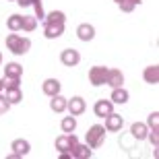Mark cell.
<instances>
[{
  "instance_id": "27",
  "label": "cell",
  "mask_w": 159,
  "mask_h": 159,
  "mask_svg": "<svg viewBox=\"0 0 159 159\" xmlns=\"http://www.w3.org/2000/svg\"><path fill=\"white\" fill-rule=\"evenodd\" d=\"M21 85V79H11V77H4V89H17Z\"/></svg>"
},
{
  "instance_id": "13",
  "label": "cell",
  "mask_w": 159,
  "mask_h": 159,
  "mask_svg": "<svg viewBox=\"0 0 159 159\" xmlns=\"http://www.w3.org/2000/svg\"><path fill=\"white\" fill-rule=\"evenodd\" d=\"M64 33V25H56V23H43V35L48 39H56Z\"/></svg>"
},
{
  "instance_id": "21",
  "label": "cell",
  "mask_w": 159,
  "mask_h": 159,
  "mask_svg": "<svg viewBox=\"0 0 159 159\" xmlns=\"http://www.w3.org/2000/svg\"><path fill=\"white\" fill-rule=\"evenodd\" d=\"M114 2H116V4L120 6V11H124V12H132L136 4H141V0H114Z\"/></svg>"
},
{
  "instance_id": "11",
  "label": "cell",
  "mask_w": 159,
  "mask_h": 159,
  "mask_svg": "<svg viewBox=\"0 0 159 159\" xmlns=\"http://www.w3.org/2000/svg\"><path fill=\"white\" fill-rule=\"evenodd\" d=\"M70 157H75V159H89L91 157V155H93V151H91V147H89L87 143H85V145H75V147L70 149Z\"/></svg>"
},
{
  "instance_id": "28",
  "label": "cell",
  "mask_w": 159,
  "mask_h": 159,
  "mask_svg": "<svg viewBox=\"0 0 159 159\" xmlns=\"http://www.w3.org/2000/svg\"><path fill=\"white\" fill-rule=\"evenodd\" d=\"M147 136H149V141H151V145L157 149V145H159V128H153L151 132H147Z\"/></svg>"
},
{
  "instance_id": "5",
  "label": "cell",
  "mask_w": 159,
  "mask_h": 159,
  "mask_svg": "<svg viewBox=\"0 0 159 159\" xmlns=\"http://www.w3.org/2000/svg\"><path fill=\"white\" fill-rule=\"evenodd\" d=\"M124 126V118L120 116V114H107L106 116V130H110V132H120V128Z\"/></svg>"
},
{
  "instance_id": "24",
  "label": "cell",
  "mask_w": 159,
  "mask_h": 159,
  "mask_svg": "<svg viewBox=\"0 0 159 159\" xmlns=\"http://www.w3.org/2000/svg\"><path fill=\"white\" fill-rule=\"evenodd\" d=\"M60 128H62V132H64V134H70V132H75V128H77V120L68 116V118H64V120H62Z\"/></svg>"
},
{
  "instance_id": "26",
  "label": "cell",
  "mask_w": 159,
  "mask_h": 159,
  "mask_svg": "<svg viewBox=\"0 0 159 159\" xmlns=\"http://www.w3.org/2000/svg\"><path fill=\"white\" fill-rule=\"evenodd\" d=\"M33 8H35V19L37 21H43V8H41V0H33Z\"/></svg>"
},
{
  "instance_id": "20",
  "label": "cell",
  "mask_w": 159,
  "mask_h": 159,
  "mask_svg": "<svg viewBox=\"0 0 159 159\" xmlns=\"http://www.w3.org/2000/svg\"><path fill=\"white\" fill-rule=\"evenodd\" d=\"M66 21V15L62 11H52L50 15L43 17V23H56V25H64Z\"/></svg>"
},
{
  "instance_id": "23",
  "label": "cell",
  "mask_w": 159,
  "mask_h": 159,
  "mask_svg": "<svg viewBox=\"0 0 159 159\" xmlns=\"http://www.w3.org/2000/svg\"><path fill=\"white\" fill-rule=\"evenodd\" d=\"M21 15H11V17L6 19V27H8V29L11 31H15V33H17V31H21Z\"/></svg>"
},
{
  "instance_id": "17",
  "label": "cell",
  "mask_w": 159,
  "mask_h": 159,
  "mask_svg": "<svg viewBox=\"0 0 159 159\" xmlns=\"http://www.w3.org/2000/svg\"><path fill=\"white\" fill-rule=\"evenodd\" d=\"M23 75V66L17 64V62H8L4 66V77H11V79H21Z\"/></svg>"
},
{
  "instance_id": "3",
  "label": "cell",
  "mask_w": 159,
  "mask_h": 159,
  "mask_svg": "<svg viewBox=\"0 0 159 159\" xmlns=\"http://www.w3.org/2000/svg\"><path fill=\"white\" fill-rule=\"evenodd\" d=\"M77 136L72 134H62V136H58L56 139V151H60V153H70V149L77 145Z\"/></svg>"
},
{
  "instance_id": "22",
  "label": "cell",
  "mask_w": 159,
  "mask_h": 159,
  "mask_svg": "<svg viewBox=\"0 0 159 159\" xmlns=\"http://www.w3.org/2000/svg\"><path fill=\"white\" fill-rule=\"evenodd\" d=\"M6 99L11 101V106L12 103H21L23 101V93H21V89H6Z\"/></svg>"
},
{
  "instance_id": "16",
  "label": "cell",
  "mask_w": 159,
  "mask_h": 159,
  "mask_svg": "<svg viewBox=\"0 0 159 159\" xmlns=\"http://www.w3.org/2000/svg\"><path fill=\"white\" fill-rule=\"evenodd\" d=\"M143 77H145V81H147L149 85H157V83H159V66L157 64L147 66L145 72H143Z\"/></svg>"
},
{
  "instance_id": "29",
  "label": "cell",
  "mask_w": 159,
  "mask_h": 159,
  "mask_svg": "<svg viewBox=\"0 0 159 159\" xmlns=\"http://www.w3.org/2000/svg\"><path fill=\"white\" fill-rule=\"evenodd\" d=\"M8 110H11V101L6 99V97H2V95H0V116H4Z\"/></svg>"
},
{
  "instance_id": "8",
  "label": "cell",
  "mask_w": 159,
  "mask_h": 159,
  "mask_svg": "<svg viewBox=\"0 0 159 159\" xmlns=\"http://www.w3.org/2000/svg\"><path fill=\"white\" fill-rule=\"evenodd\" d=\"M106 85H110L112 89L122 87V85H124V75L118 70V68H107V79H106Z\"/></svg>"
},
{
  "instance_id": "30",
  "label": "cell",
  "mask_w": 159,
  "mask_h": 159,
  "mask_svg": "<svg viewBox=\"0 0 159 159\" xmlns=\"http://www.w3.org/2000/svg\"><path fill=\"white\" fill-rule=\"evenodd\" d=\"M157 124H159V112H153L151 116H149V120H147V126H151V128H159Z\"/></svg>"
},
{
  "instance_id": "14",
  "label": "cell",
  "mask_w": 159,
  "mask_h": 159,
  "mask_svg": "<svg viewBox=\"0 0 159 159\" xmlns=\"http://www.w3.org/2000/svg\"><path fill=\"white\" fill-rule=\"evenodd\" d=\"M60 89H62V85H60L58 79H46L43 85H41V91L46 95H50V97H52V95H58Z\"/></svg>"
},
{
  "instance_id": "6",
  "label": "cell",
  "mask_w": 159,
  "mask_h": 159,
  "mask_svg": "<svg viewBox=\"0 0 159 159\" xmlns=\"http://www.w3.org/2000/svg\"><path fill=\"white\" fill-rule=\"evenodd\" d=\"M60 60H62L64 66H77L79 62H81V54H79L77 50L68 48V50H64V52L60 54Z\"/></svg>"
},
{
  "instance_id": "18",
  "label": "cell",
  "mask_w": 159,
  "mask_h": 159,
  "mask_svg": "<svg viewBox=\"0 0 159 159\" xmlns=\"http://www.w3.org/2000/svg\"><path fill=\"white\" fill-rule=\"evenodd\" d=\"M147 124H143V122H134L132 126H130V134L134 136L136 141H141V139H145L147 136Z\"/></svg>"
},
{
  "instance_id": "7",
  "label": "cell",
  "mask_w": 159,
  "mask_h": 159,
  "mask_svg": "<svg viewBox=\"0 0 159 159\" xmlns=\"http://www.w3.org/2000/svg\"><path fill=\"white\" fill-rule=\"evenodd\" d=\"M11 149H12V155H15V157H25V155L31 151V145L25 141V139H15Z\"/></svg>"
},
{
  "instance_id": "25",
  "label": "cell",
  "mask_w": 159,
  "mask_h": 159,
  "mask_svg": "<svg viewBox=\"0 0 159 159\" xmlns=\"http://www.w3.org/2000/svg\"><path fill=\"white\" fill-rule=\"evenodd\" d=\"M37 27V19L35 17H23L21 19V29L23 31H33Z\"/></svg>"
},
{
  "instance_id": "19",
  "label": "cell",
  "mask_w": 159,
  "mask_h": 159,
  "mask_svg": "<svg viewBox=\"0 0 159 159\" xmlns=\"http://www.w3.org/2000/svg\"><path fill=\"white\" fill-rule=\"evenodd\" d=\"M112 103H126L128 101V91L124 87H116V89H112Z\"/></svg>"
},
{
  "instance_id": "10",
  "label": "cell",
  "mask_w": 159,
  "mask_h": 159,
  "mask_svg": "<svg viewBox=\"0 0 159 159\" xmlns=\"http://www.w3.org/2000/svg\"><path fill=\"white\" fill-rule=\"evenodd\" d=\"M93 112H95L97 118H106L107 114L114 112V103H112V101H107V99H99V101H95Z\"/></svg>"
},
{
  "instance_id": "1",
  "label": "cell",
  "mask_w": 159,
  "mask_h": 159,
  "mask_svg": "<svg viewBox=\"0 0 159 159\" xmlns=\"http://www.w3.org/2000/svg\"><path fill=\"white\" fill-rule=\"evenodd\" d=\"M6 48L11 50L15 56H23V54L29 52V48H31V41L27 39V37H21L17 35L15 31H12L11 35L6 37Z\"/></svg>"
},
{
  "instance_id": "32",
  "label": "cell",
  "mask_w": 159,
  "mask_h": 159,
  "mask_svg": "<svg viewBox=\"0 0 159 159\" xmlns=\"http://www.w3.org/2000/svg\"><path fill=\"white\" fill-rule=\"evenodd\" d=\"M2 89H4V81L0 79V93H2Z\"/></svg>"
},
{
  "instance_id": "9",
  "label": "cell",
  "mask_w": 159,
  "mask_h": 159,
  "mask_svg": "<svg viewBox=\"0 0 159 159\" xmlns=\"http://www.w3.org/2000/svg\"><path fill=\"white\" fill-rule=\"evenodd\" d=\"M66 110H70V116H81L85 114V99L83 97H70L68 103H66Z\"/></svg>"
},
{
  "instance_id": "33",
  "label": "cell",
  "mask_w": 159,
  "mask_h": 159,
  "mask_svg": "<svg viewBox=\"0 0 159 159\" xmlns=\"http://www.w3.org/2000/svg\"><path fill=\"white\" fill-rule=\"evenodd\" d=\"M0 64H2V54H0Z\"/></svg>"
},
{
  "instance_id": "2",
  "label": "cell",
  "mask_w": 159,
  "mask_h": 159,
  "mask_svg": "<svg viewBox=\"0 0 159 159\" xmlns=\"http://www.w3.org/2000/svg\"><path fill=\"white\" fill-rule=\"evenodd\" d=\"M85 141H87V145L91 149H99L101 145L106 143V126H101V124H93V126L87 130Z\"/></svg>"
},
{
  "instance_id": "12",
  "label": "cell",
  "mask_w": 159,
  "mask_h": 159,
  "mask_svg": "<svg viewBox=\"0 0 159 159\" xmlns=\"http://www.w3.org/2000/svg\"><path fill=\"white\" fill-rule=\"evenodd\" d=\"M77 37L81 41H91L95 37V27H93V25H89V23H81L77 27Z\"/></svg>"
},
{
  "instance_id": "15",
  "label": "cell",
  "mask_w": 159,
  "mask_h": 159,
  "mask_svg": "<svg viewBox=\"0 0 159 159\" xmlns=\"http://www.w3.org/2000/svg\"><path fill=\"white\" fill-rule=\"evenodd\" d=\"M66 103H68V99L66 97H62V95H52V101H50V107H52V112L56 114H62L66 112Z\"/></svg>"
},
{
  "instance_id": "4",
  "label": "cell",
  "mask_w": 159,
  "mask_h": 159,
  "mask_svg": "<svg viewBox=\"0 0 159 159\" xmlns=\"http://www.w3.org/2000/svg\"><path fill=\"white\" fill-rule=\"evenodd\" d=\"M106 79H107V68L106 66H93V68L89 70V83L95 85V87L106 85Z\"/></svg>"
},
{
  "instance_id": "31",
  "label": "cell",
  "mask_w": 159,
  "mask_h": 159,
  "mask_svg": "<svg viewBox=\"0 0 159 159\" xmlns=\"http://www.w3.org/2000/svg\"><path fill=\"white\" fill-rule=\"evenodd\" d=\"M17 4H21V6H29V4H33V0H17Z\"/></svg>"
}]
</instances>
